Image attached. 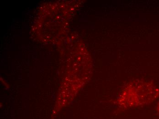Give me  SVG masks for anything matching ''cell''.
<instances>
[{
	"mask_svg": "<svg viewBox=\"0 0 159 119\" xmlns=\"http://www.w3.org/2000/svg\"><path fill=\"white\" fill-rule=\"evenodd\" d=\"M157 111H158V113L159 114V104L158 106V107H157Z\"/></svg>",
	"mask_w": 159,
	"mask_h": 119,
	"instance_id": "obj_1",
	"label": "cell"
}]
</instances>
